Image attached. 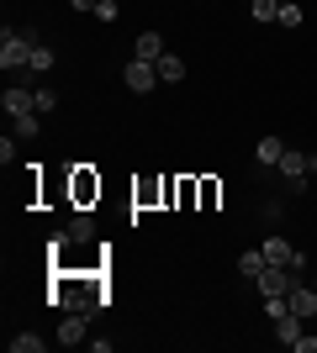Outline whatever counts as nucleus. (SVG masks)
Listing matches in <instances>:
<instances>
[{
    "label": "nucleus",
    "instance_id": "nucleus-1",
    "mask_svg": "<svg viewBox=\"0 0 317 353\" xmlns=\"http://www.w3.org/2000/svg\"><path fill=\"white\" fill-rule=\"evenodd\" d=\"M53 306L64 311H79V316H95V306H106L101 285L90 280V274H53V295H48Z\"/></svg>",
    "mask_w": 317,
    "mask_h": 353
},
{
    "label": "nucleus",
    "instance_id": "nucleus-2",
    "mask_svg": "<svg viewBox=\"0 0 317 353\" xmlns=\"http://www.w3.org/2000/svg\"><path fill=\"white\" fill-rule=\"evenodd\" d=\"M32 48H37L32 32H11V27H6V37H0V63H6V69H27Z\"/></svg>",
    "mask_w": 317,
    "mask_h": 353
},
{
    "label": "nucleus",
    "instance_id": "nucleus-3",
    "mask_svg": "<svg viewBox=\"0 0 317 353\" xmlns=\"http://www.w3.org/2000/svg\"><path fill=\"white\" fill-rule=\"evenodd\" d=\"M302 280V274H296V269H286V264H265L254 274V285H259V295H286L291 285Z\"/></svg>",
    "mask_w": 317,
    "mask_h": 353
},
{
    "label": "nucleus",
    "instance_id": "nucleus-4",
    "mask_svg": "<svg viewBox=\"0 0 317 353\" xmlns=\"http://www.w3.org/2000/svg\"><path fill=\"white\" fill-rule=\"evenodd\" d=\"M122 79H127V90H137V95H148V90L164 85V79H159V63H148V59H133L122 69Z\"/></svg>",
    "mask_w": 317,
    "mask_h": 353
},
{
    "label": "nucleus",
    "instance_id": "nucleus-5",
    "mask_svg": "<svg viewBox=\"0 0 317 353\" xmlns=\"http://www.w3.org/2000/svg\"><path fill=\"white\" fill-rule=\"evenodd\" d=\"M286 306L296 311V316H302V322H312V316H317V285L296 280V285H291V290H286Z\"/></svg>",
    "mask_w": 317,
    "mask_h": 353
},
{
    "label": "nucleus",
    "instance_id": "nucleus-6",
    "mask_svg": "<svg viewBox=\"0 0 317 353\" xmlns=\"http://www.w3.org/2000/svg\"><path fill=\"white\" fill-rule=\"evenodd\" d=\"M85 327H90V316L69 311V316L59 322V332H53V343H64V348H79V343H90V338H85Z\"/></svg>",
    "mask_w": 317,
    "mask_h": 353
},
{
    "label": "nucleus",
    "instance_id": "nucleus-7",
    "mask_svg": "<svg viewBox=\"0 0 317 353\" xmlns=\"http://www.w3.org/2000/svg\"><path fill=\"white\" fill-rule=\"evenodd\" d=\"M0 105H6V117H21V111H37V90H32V85H11L6 95H0Z\"/></svg>",
    "mask_w": 317,
    "mask_h": 353
},
{
    "label": "nucleus",
    "instance_id": "nucleus-8",
    "mask_svg": "<svg viewBox=\"0 0 317 353\" xmlns=\"http://www.w3.org/2000/svg\"><path fill=\"white\" fill-rule=\"evenodd\" d=\"M302 332H307V322L296 316V311H286V316H275V338L286 343V348H296V343H302Z\"/></svg>",
    "mask_w": 317,
    "mask_h": 353
},
{
    "label": "nucleus",
    "instance_id": "nucleus-9",
    "mask_svg": "<svg viewBox=\"0 0 317 353\" xmlns=\"http://www.w3.org/2000/svg\"><path fill=\"white\" fill-rule=\"evenodd\" d=\"M275 169H280V174H286L291 185H302V179L312 174V169H307V153H296V148H286V153H280V163H275Z\"/></svg>",
    "mask_w": 317,
    "mask_h": 353
},
{
    "label": "nucleus",
    "instance_id": "nucleus-10",
    "mask_svg": "<svg viewBox=\"0 0 317 353\" xmlns=\"http://www.w3.org/2000/svg\"><path fill=\"white\" fill-rule=\"evenodd\" d=\"M291 259H296V248H291L286 237H265V264H286L291 269Z\"/></svg>",
    "mask_w": 317,
    "mask_h": 353
},
{
    "label": "nucleus",
    "instance_id": "nucleus-11",
    "mask_svg": "<svg viewBox=\"0 0 317 353\" xmlns=\"http://www.w3.org/2000/svg\"><path fill=\"white\" fill-rule=\"evenodd\" d=\"M169 48H164V37H159V32H143V37H137V59H148V63H159L164 59Z\"/></svg>",
    "mask_w": 317,
    "mask_h": 353
},
{
    "label": "nucleus",
    "instance_id": "nucleus-12",
    "mask_svg": "<svg viewBox=\"0 0 317 353\" xmlns=\"http://www.w3.org/2000/svg\"><path fill=\"white\" fill-rule=\"evenodd\" d=\"M280 153H286V143H280V137H259V148H254V159L265 163V169H275V163H280Z\"/></svg>",
    "mask_w": 317,
    "mask_h": 353
},
{
    "label": "nucleus",
    "instance_id": "nucleus-13",
    "mask_svg": "<svg viewBox=\"0 0 317 353\" xmlns=\"http://www.w3.org/2000/svg\"><path fill=\"white\" fill-rule=\"evenodd\" d=\"M11 121H16V137H27V143L43 137V111H21V117H11Z\"/></svg>",
    "mask_w": 317,
    "mask_h": 353
},
{
    "label": "nucleus",
    "instance_id": "nucleus-14",
    "mask_svg": "<svg viewBox=\"0 0 317 353\" xmlns=\"http://www.w3.org/2000/svg\"><path fill=\"white\" fill-rule=\"evenodd\" d=\"M64 232H69V243H90V237H95V221L85 216V211H75V216H69V227H64Z\"/></svg>",
    "mask_w": 317,
    "mask_h": 353
},
{
    "label": "nucleus",
    "instance_id": "nucleus-15",
    "mask_svg": "<svg viewBox=\"0 0 317 353\" xmlns=\"http://www.w3.org/2000/svg\"><path fill=\"white\" fill-rule=\"evenodd\" d=\"M11 353H48V338H37V332H16Z\"/></svg>",
    "mask_w": 317,
    "mask_h": 353
},
{
    "label": "nucleus",
    "instance_id": "nucleus-16",
    "mask_svg": "<svg viewBox=\"0 0 317 353\" xmlns=\"http://www.w3.org/2000/svg\"><path fill=\"white\" fill-rule=\"evenodd\" d=\"M159 79H164V85L185 79V63H180V53H164V59H159Z\"/></svg>",
    "mask_w": 317,
    "mask_h": 353
},
{
    "label": "nucleus",
    "instance_id": "nucleus-17",
    "mask_svg": "<svg viewBox=\"0 0 317 353\" xmlns=\"http://www.w3.org/2000/svg\"><path fill=\"white\" fill-rule=\"evenodd\" d=\"M90 195H101V179H90V174H85V169H79V174H75V201H79V206H85Z\"/></svg>",
    "mask_w": 317,
    "mask_h": 353
},
{
    "label": "nucleus",
    "instance_id": "nucleus-18",
    "mask_svg": "<svg viewBox=\"0 0 317 353\" xmlns=\"http://www.w3.org/2000/svg\"><path fill=\"white\" fill-rule=\"evenodd\" d=\"M249 16H254V21H275V16H280V0H249Z\"/></svg>",
    "mask_w": 317,
    "mask_h": 353
},
{
    "label": "nucleus",
    "instance_id": "nucleus-19",
    "mask_svg": "<svg viewBox=\"0 0 317 353\" xmlns=\"http://www.w3.org/2000/svg\"><path fill=\"white\" fill-rule=\"evenodd\" d=\"M27 69H32V74H48V69H53V48L37 43V48H32V63H27Z\"/></svg>",
    "mask_w": 317,
    "mask_h": 353
},
{
    "label": "nucleus",
    "instance_id": "nucleus-20",
    "mask_svg": "<svg viewBox=\"0 0 317 353\" xmlns=\"http://www.w3.org/2000/svg\"><path fill=\"white\" fill-rule=\"evenodd\" d=\"M259 269H265V248H254V253H238V274H249V280H254Z\"/></svg>",
    "mask_w": 317,
    "mask_h": 353
},
{
    "label": "nucleus",
    "instance_id": "nucleus-21",
    "mask_svg": "<svg viewBox=\"0 0 317 353\" xmlns=\"http://www.w3.org/2000/svg\"><path fill=\"white\" fill-rule=\"evenodd\" d=\"M280 27H302V6L296 0H280V16H275Z\"/></svg>",
    "mask_w": 317,
    "mask_h": 353
},
{
    "label": "nucleus",
    "instance_id": "nucleus-22",
    "mask_svg": "<svg viewBox=\"0 0 317 353\" xmlns=\"http://www.w3.org/2000/svg\"><path fill=\"white\" fill-rule=\"evenodd\" d=\"M53 105H59V90H53V85H37V111H43V117H48Z\"/></svg>",
    "mask_w": 317,
    "mask_h": 353
},
{
    "label": "nucleus",
    "instance_id": "nucleus-23",
    "mask_svg": "<svg viewBox=\"0 0 317 353\" xmlns=\"http://www.w3.org/2000/svg\"><path fill=\"white\" fill-rule=\"evenodd\" d=\"M0 163H6V169L16 163V143H11V137H0Z\"/></svg>",
    "mask_w": 317,
    "mask_h": 353
},
{
    "label": "nucleus",
    "instance_id": "nucleus-24",
    "mask_svg": "<svg viewBox=\"0 0 317 353\" xmlns=\"http://www.w3.org/2000/svg\"><path fill=\"white\" fill-rule=\"evenodd\" d=\"M69 6H75V11H95V6H101V0H69Z\"/></svg>",
    "mask_w": 317,
    "mask_h": 353
},
{
    "label": "nucleus",
    "instance_id": "nucleus-25",
    "mask_svg": "<svg viewBox=\"0 0 317 353\" xmlns=\"http://www.w3.org/2000/svg\"><path fill=\"white\" fill-rule=\"evenodd\" d=\"M296 348H302V353H317V338H307V332H302V343H296Z\"/></svg>",
    "mask_w": 317,
    "mask_h": 353
},
{
    "label": "nucleus",
    "instance_id": "nucleus-26",
    "mask_svg": "<svg viewBox=\"0 0 317 353\" xmlns=\"http://www.w3.org/2000/svg\"><path fill=\"white\" fill-rule=\"evenodd\" d=\"M312 285H317V274H312Z\"/></svg>",
    "mask_w": 317,
    "mask_h": 353
}]
</instances>
